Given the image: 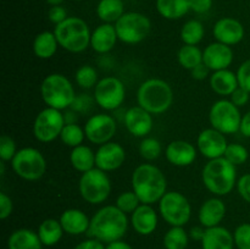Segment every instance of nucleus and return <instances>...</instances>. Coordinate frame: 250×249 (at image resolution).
<instances>
[{
	"label": "nucleus",
	"mask_w": 250,
	"mask_h": 249,
	"mask_svg": "<svg viewBox=\"0 0 250 249\" xmlns=\"http://www.w3.org/2000/svg\"><path fill=\"white\" fill-rule=\"evenodd\" d=\"M204 233H205V228H203V227H199V226H195L190 228L189 237L190 238L195 239V241L202 242L203 237H204Z\"/></svg>",
	"instance_id": "5fc2aeb1"
},
{
	"label": "nucleus",
	"mask_w": 250,
	"mask_h": 249,
	"mask_svg": "<svg viewBox=\"0 0 250 249\" xmlns=\"http://www.w3.org/2000/svg\"><path fill=\"white\" fill-rule=\"evenodd\" d=\"M49 5L51 6H58V5H61L63 2V0H45Z\"/></svg>",
	"instance_id": "4d7b16f0"
},
{
	"label": "nucleus",
	"mask_w": 250,
	"mask_h": 249,
	"mask_svg": "<svg viewBox=\"0 0 250 249\" xmlns=\"http://www.w3.org/2000/svg\"><path fill=\"white\" fill-rule=\"evenodd\" d=\"M59 45L70 53H82L90 45L89 26L80 17H67L54 29Z\"/></svg>",
	"instance_id": "39448f33"
},
{
	"label": "nucleus",
	"mask_w": 250,
	"mask_h": 249,
	"mask_svg": "<svg viewBox=\"0 0 250 249\" xmlns=\"http://www.w3.org/2000/svg\"><path fill=\"white\" fill-rule=\"evenodd\" d=\"M189 241L187 231L182 226H172L164 236L165 249H186Z\"/></svg>",
	"instance_id": "f704fd0d"
},
{
	"label": "nucleus",
	"mask_w": 250,
	"mask_h": 249,
	"mask_svg": "<svg viewBox=\"0 0 250 249\" xmlns=\"http://www.w3.org/2000/svg\"><path fill=\"white\" fill-rule=\"evenodd\" d=\"M84 138V128L80 127L77 124H66L60 134L61 142L71 148L81 145Z\"/></svg>",
	"instance_id": "c9c22d12"
},
{
	"label": "nucleus",
	"mask_w": 250,
	"mask_h": 249,
	"mask_svg": "<svg viewBox=\"0 0 250 249\" xmlns=\"http://www.w3.org/2000/svg\"><path fill=\"white\" fill-rule=\"evenodd\" d=\"M63 228L60 224V220L56 219H46L39 225L38 236L41 238L42 243L45 247L55 246L59 243L63 234Z\"/></svg>",
	"instance_id": "7c9ffc66"
},
{
	"label": "nucleus",
	"mask_w": 250,
	"mask_h": 249,
	"mask_svg": "<svg viewBox=\"0 0 250 249\" xmlns=\"http://www.w3.org/2000/svg\"><path fill=\"white\" fill-rule=\"evenodd\" d=\"M156 10L166 20L182 19L190 10V0H156Z\"/></svg>",
	"instance_id": "cd10ccee"
},
{
	"label": "nucleus",
	"mask_w": 250,
	"mask_h": 249,
	"mask_svg": "<svg viewBox=\"0 0 250 249\" xmlns=\"http://www.w3.org/2000/svg\"><path fill=\"white\" fill-rule=\"evenodd\" d=\"M167 189V180L159 167L153 164H142L132 173V190L142 204L160 202Z\"/></svg>",
	"instance_id": "f03ea898"
},
{
	"label": "nucleus",
	"mask_w": 250,
	"mask_h": 249,
	"mask_svg": "<svg viewBox=\"0 0 250 249\" xmlns=\"http://www.w3.org/2000/svg\"><path fill=\"white\" fill-rule=\"evenodd\" d=\"M59 46V42L56 39L54 32H42L34 38L33 42V51L34 55L39 59H50L56 53Z\"/></svg>",
	"instance_id": "c756f323"
},
{
	"label": "nucleus",
	"mask_w": 250,
	"mask_h": 249,
	"mask_svg": "<svg viewBox=\"0 0 250 249\" xmlns=\"http://www.w3.org/2000/svg\"><path fill=\"white\" fill-rule=\"evenodd\" d=\"M14 172L26 181H37L46 171V161L43 154L36 148H22L17 150L11 160Z\"/></svg>",
	"instance_id": "1a4fd4ad"
},
{
	"label": "nucleus",
	"mask_w": 250,
	"mask_h": 249,
	"mask_svg": "<svg viewBox=\"0 0 250 249\" xmlns=\"http://www.w3.org/2000/svg\"><path fill=\"white\" fill-rule=\"evenodd\" d=\"M117 39H119V37H117L115 24L103 23L92 32L90 46L97 53L106 54L114 49Z\"/></svg>",
	"instance_id": "5701e85b"
},
{
	"label": "nucleus",
	"mask_w": 250,
	"mask_h": 249,
	"mask_svg": "<svg viewBox=\"0 0 250 249\" xmlns=\"http://www.w3.org/2000/svg\"><path fill=\"white\" fill-rule=\"evenodd\" d=\"M9 249H43L38 232L28 228H20L12 232L7 239Z\"/></svg>",
	"instance_id": "bb28decb"
},
{
	"label": "nucleus",
	"mask_w": 250,
	"mask_h": 249,
	"mask_svg": "<svg viewBox=\"0 0 250 249\" xmlns=\"http://www.w3.org/2000/svg\"><path fill=\"white\" fill-rule=\"evenodd\" d=\"M161 151H163L161 143L158 139L151 137H146L139 144V154L146 161L156 160L161 155Z\"/></svg>",
	"instance_id": "4c0bfd02"
},
{
	"label": "nucleus",
	"mask_w": 250,
	"mask_h": 249,
	"mask_svg": "<svg viewBox=\"0 0 250 249\" xmlns=\"http://www.w3.org/2000/svg\"><path fill=\"white\" fill-rule=\"evenodd\" d=\"M73 249H106V246L98 239L89 238L78 243Z\"/></svg>",
	"instance_id": "8fccbe9b"
},
{
	"label": "nucleus",
	"mask_w": 250,
	"mask_h": 249,
	"mask_svg": "<svg viewBox=\"0 0 250 249\" xmlns=\"http://www.w3.org/2000/svg\"><path fill=\"white\" fill-rule=\"evenodd\" d=\"M209 121L212 128L224 134H233L239 131L242 115L239 107L231 100L221 99L214 103L209 111Z\"/></svg>",
	"instance_id": "9b49d317"
},
{
	"label": "nucleus",
	"mask_w": 250,
	"mask_h": 249,
	"mask_svg": "<svg viewBox=\"0 0 250 249\" xmlns=\"http://www.w3.org/2000/svg\"><path fill=\"white\" fill-rule=\"evenodd\" d=\"M4 171H5V164L4 161H0V175H4Z\"/></svg>",
	"instance_id": "13d9d810"
},
{
	"label": "nucleus",
	"mask_w": 250,
	"mask_h": 249,
	"mask_svg": "<svg viewBox=\"0 0 250 249\" xmlns=\"http://www.w3.org/2000/svg\"><path fill=\"white\" fill-rule=\"evenodd\" d=\"M241 133L244 137H248L250 138V111L247 112L244 116H242V122H241V128H239Z\"/></svg>",
	"instance_id": "603ef678"
},
{
	"label": "nucleus",
	"mask_w": 250,
	"mask_h": 249,
	"mask_svg": "<svg viewBox=\"0 0 250 249\" xmlns=\"http://www.w3.org/2000/svg\"><path fill=\"white\" fill-rule=\"evenodd\" d=\"M249 97H250V93L248 92V90H246L244 88H242V87L237 88V89L234 90L231 95H229V98H231V102L238 107L244 106V105L249 102Z\"/></svg>",
	"instance_id": "de8ad7c7"
},
{
	"label": "nucleus",
	"mask_w": 250,
	"mask_h": 249,
	"mask_svg": "<svg viewBox=\"0 0 250 249\" xmlns=\"http://www.w3.org/2000/svg\"><path fill=\"white\" fill-rule=\"evenodd\" d=\"M234 244L238 249H250V224H242L234 231Z\"/></svg>",
	"instance_id": "79ce46f5"
},
{
	"label": "nucleus",
	"mask_w": 250,
	"mask_h": 249,
	"mask_svg": "<svg viewBox=\"0 0 250 249\" xmlns=\"http://www.w3.org/2000/svg\"><path fill=\"white\" fill-rule=\"evenodd\" d=\"M203 62L214 72L227 70L233 62V50L229 45L215 42L209 44L203 51Z\"/></svg>",
	"instance_id": "f3484780"
},
{
	"label": "nucleus",
	"mask_w": 250,
	"mask_h": 249,
	"mask_svg": "<svg viewBox=\"0 0 250 249\" xmlns=\"http://www.w3.org/2000/svg\"><path fill=\"white\" fill-rule=\"evenodd\" d=\"M226 215V205L220 198H210L205 200L200 207L198 217L199 222L205 228L219 226Z\"/></svg>",
	"instance_id": "4be33fe9"
},
{
	"label": "nucleus",
	"mask_w": 250,
	"mask_h": 249,
	"mask_svg": "<svg viewBox=\"0 0 250 249\" xmlns=\"http://www.w3.org/2000/svg\"><path fill=\"white\" fill-rule=\"evenodd\" d=\"M216 42L226 45H236L244 38V27L238 20L232 17H224L215 23L212 29Z\"/></svg>",
	"instance_id": "a211bd4d"
},
{
	"label": "nucleus",
	"mask_w": 250,
	"mask_h": 249,
	"mask_svg": "<svg viewBox=\"0 0 250 249\" xmlns=\"http://www.w3.org/2000/svg\"><path fill=\"white\" fill-rule=\"evenodd\" d=\"M212 6V0H190V10L197 14H205Z\"/></svg>",
	"instance_id": "09e8293b"
},
{
	"label": "nucleus",
	"mask_w": 250,
	"mask_h": 249,
	"mask_svg": "<svg viewBox=\"0 0 250 249\" xmlns=\"http://www.w3.org/2000/svg\"><path fill=\"white\" fill-rule=\"evenodd\" d=\"M76 82L83 89H89L97 85V83L99 82L98 80V72L93 66L89 65H83L76 72Z\"/></svg>",
	"instance_id": "e433bc0d"
},
{
	"label": "nucleus",
	"mask_w": 250,
	"mask_h": 249,
	"mask_svg": "<svg viewBox=\"0 0 250 249\" xmlns=\"http://www.w3.org/2000/svg\"><path fill=\"white\" fill-rule=\"evenodd\" d=\"M166 159L173 166L186 167L197 159V149L187 141H173L166 148Z\"/></svg>",
	"instance_id": "aec40b11"
},
{
	"label": "nucleus",
	"mask_w": 250,
	"mask_h": 249,
	"mask_svg": "<svg viewBox=\"0 0 250 249\" xmlns=\"http://www.w3.org/2000/svg\"><path fill=\"white\" fill-rule=\"evenodd\" d=\"M141 200L137 197L136 193L133 190H127V192H122L121 194L117 197L116 199V207L119 208L121 211L125 214H132L137 208L141 205Z\"/></svg>",
	"instance_id": "58836bf2"
},
{
	"label": "nucleus",
	"mask_w": 250,
	"mask_h": 249,
	"mask_svg": "<svg viewBox=\"0 0 250 249\" xmlns=\"http://www.w3.org/2000/svg\"><path fill=\"white\" fill-rule=\"evenodd\" d=\"M227 145V139L224 133L215 128L203 129L197 139V146L199 153L204 158L212 160V159L222 158L225 155Z\"/></svg>",
	"instance_id": "2eb2a0df"
},
{
	"label": "nucleus",
	"mask_w": 250,
	"mask_h": 249,
	"mask_svg": "<svg viewBox=\"0 0 250 249\" xmlns=\"http://www.w3.org/2000/svg\"><path fill=\"white\" fill-rule=\"evenodd\" d=\"M161 217L171 226H185L192 215L189 200L180 192H166L159 202Z\"/></svg>",
	"instance_id": "9d476101"
},
{
	"label": "nucleus",
	"mask_w": 250,
	"mask_h": 249,
	"mask_svg": "<svg viewBox=\"0 0 250 249\" xmlns=\"http://www.w3.org/2000/svg\"><path fill=\"white\" fill-rule=\"evenodd\" d=\"M125 124L134 137H146L153 129V117L142 106H133L125 114Z\"/></svg>",
	"instance_id": "6ab92c4d"
},
{
	"label": "nucleus",
	"mask_w": 250,
	"mask_h": 249,
	"mask_svg": "<svg viewBox=\"0 0 250 249\" xmlns=\"http://www.w3.org/2000/svg\"><path fill=\"white\" fill-rule=\"evenodd\" d=\"M210 87L219 95H231L239 87L237 73L227 70L215 71L210 76Z\"/></svg>",
	"instance_id": "a878e982"
},
{
	"label": "nucleus",
	"mask_w": 250,
	"mask_h": 249,
	"mask_svg": "<svg viewBox=\"0 0 250 249\" xmlns=\"http://www.w3.org/2000/svg\"><path fill=\"white\" fill-rule=\"evenodd\" d=\"M70 161L72 167L78 172H87L95 166V153L87 145H81L72 148L70 154Z\"/></svg>",
	"instance_id": "c85d7f7f"
},
{
	"label": "nucleus",
	"mask_w": 250,
	"mask_h": 249,
	"mask_svg": "<svg viewBox=\"0 0 250 249\" xmlns=\"http://www.w3.org/2000/svg\"><path fill=\"white\" fill-rule=\"evenodd\" d=\"M126 98L124 82L116 77H104L94 87V99L102 109L111 111L121 106Z\"/></svg>",
	"instance_id": "ddd939ff"
},
{
	"label": "nucleus",
	"mask_w": 250,
	"mask_h": 249,
	"mask_svg": "<svg viewBox=\"0 0 250 249\" xmlns=\"http://www.w3.org/2000/svg\"><path fill=\"white\" fill-rule=\"evenodd\" d=\"M117 37L126 44H138L149 36L151 22L141 12H125L117 22H115Z\"/></svg>",
	"instance_id": "6e6552de"
},
{
	"label": "nucleus",
	"mask_w": 250,
	"mask_h": 249,
	"mask_svg": "<svg viewBox=\"0 0 250 249\" xmlns=\"http://www.w3.org/2000/svg\"><path fill=\"white\" fill-rule=\"evenodd\" d=\"M128 229L127 214L116 205H106L98 210L90 219V226L87 234L103 243L119 241Z\"/></svg>",
	"instance_id": "f257e3e1"
},
{
	"label": "nucleus",
	"mask_w": 250,
	"mask_h": 249,
	"mask_svg": "<svg viewBox=\"0 0 250 249\" xmlns=\"http://www.w3.org/2000/svg\"><path fill=\"white\" fill-rule=\"evenodd\" d=\"M72 1H82V0H72Z\"/></svg>",
	"instance_id": "bf43d9fd"
},
{
	"label": "nucleus",
	"mask_w": 250,
	"mask_h": 249,
	"mask_svg": "<svg viewBox=\"0 0 250 249\" xmlns=\"http://www.w3.org/2000/svg\"><path fill=\"white\" fill-rule=\"evenodd\" d=\"M81 197L89 204H102L111 193V182L105 171L94 167L82 173L78 183Z\"/></svg>",
	"instance_id": "0eeeda50"
},
{
	"label": "nucleus",
	"mask_w": 250,
	"mask_h": 249,
	"mask_svg": "<svg viewBox=\"0 0 250 249\" xmlns=\"http://www.w3.org/2000/svg\"><path fill=\"white\" fill-rule=\"evenodd\" d=\"M125 14L122 0H100L97 5V15L104 23H112Z\"/></svg>",
	"instance_id": "2f4dec72"
},
{
	"label": "nucleus",
	"mask_w": 250,
	"mask_h": 249,
	"mask_svg": "<svg viewBox=\"0 0 250 249\" xmlns=\"http://www.w3.org/2000/svg\"><path fill=\"white\" fill-rule=\"evenodd\" d=\"M88 100L89 99L85 97V94H82L81 97L76 98L75 102H73V104L71 105V106H72V109L76 110V111H83V110L87 107Z\"/></svg>",
	"instance_id": "864d4df0"
},
{
	"label": "nucleus",
	"mask_w": 250,
	"mask_h": 249,
	"mask_svg": "<svg viewBox=\"0 0 250 249\" xmlns=\"http://www.w3.org/2000/svg\"><path fill=\"white\" fill-rule=\"evenodd\" d=\"M209 67L208 66H205V63H200V65H198L197 67L193 68L192 71H190V75H192V77L194 78V80H198V81H203L205 80V78L209 76Z\"/></svg>",
	"instance_id": "3c124183"
},
{
	"label": "nucleus",
	"mask_w": 250,
	"mask_h": 249,
	"mask_svg": "<svg viewBox=\"0 0 250 249\" xmlns=\"http://www.w3.org/2000/svg\"><path fill=\"white\" fill-rule=\"evenodd\" d=\"M131 224L137 233L149 236L158 227V214L151 205L141 204L132 212Z\"/></svg>",
	"instance_id": "412c9836"
},
{
	"label": "nucleus",
	"mask_w": 250,
	"mask_h": 249,
	"mask_svg": "<svg viewBox=\"0 0 250 249\" xmlns=\"http://www.w3.org/2000/svg\"><path fill=\"white\" fill-rule=\"evenodd\" d=\"M205 34L204 26L198 20H189L181 29V39L187 45H197L203 41Z\"/></svg>",
	"instance_id": "72a5a7b5"
},
{
	"label": "nucleus",
	"mask_w": 250,
	"mask_h": 249,
	"mask_svg": "<svg viewBox=\"0 0 250 249\" xmlns=\"http://www.w3.org/2000/svg\"><path fill=\"white\" fill-rule=\"evenodd\" d=\"M237 78H238L239 87L244 88L250 93V59L239 66L237 71Z\"/></svg>",
	"instance_id": "37998d69"
},
{
	"label": "nucleus",
	"mask_w": 250,
	"mask_h": 249,
	"mask_svg": "<svg viewBox=\"0 0 250 249\" xmlns=\"http://www.w3.org/2000/svg\"><path fill=\"white\" fill-rule=\"evenodd\" d=\"M203 183L215 195H227L237 185V170L225 156L212 159L205 164L202 172Z\"/></svg>",
	"instance_id": "7ed1b4c3"
},
{
	"label": "nucleus",
	"mask_w": 250,
	"mask_h": 249,
	"mask_svg": "<svg viewBox=\"0 0 250 249\" xmlns=\"http://www.w3.org/2000/svg\"><path fill=\"white\" fill-rule=\"evenodd\" d=\"M106 249H132V247L129 246L128 243H126V242L122 241V239H119V241L107 243Z\"/></svg>",
	"instance_id": "6e6d98bb"
},
{
	"label": "nucleus",
	"mask_w": 250,
	"mask_h": 249,
	"mask_svg": "<svg viewBox=\"0 0 250 249\" xmlns=\"http://www.w3.org/2000/svg\"><path fill=\"white\" fill-rule=\"evenodd\" d=\"M177 59L180 65L186 70L192 71L198 65L203 63V51L197 45H185L178 50Z\"/></svg>",
	"instance_id": "473e14b6"
},
{
	"label": "nucleus",
	"mask_w": 250,
	"mask_h": 249,
	"mask_svg": "<svg viewBox=\"0 0 250 249\" xmlns=\"http://www.w3.org/2000/svg\"><path fill=\"white\" fill-rule=\"evenodd\" d=\"M225 158L229 161L231 164H233L234 166L242 165V164L246 163L248 160L249 153L247 150V148L242 144L238 143H231L227 145L226 151H225Z\"/></svg>",
	"instance_id": "ea45409f"
},
{
	"label": "nucleus",
	"mask_w": 250,
	"mask_h": 249,
	"mask_svg": "<svg viewBox=\"0 0 250 249\" xmlns=\"http://www.w3.org/2000/svg\"><path fill=\"white\" fill-rule=\"evenodd\" d=\"M48 17L50 20V22H53L54 24H59L61 22L65 21L67 19V12H66L65 7H62L61 5L58 6H51L50 10L48 12Z\"/></svg>",
	"instance_id": "49530a36"
},
{
	"label": "nucleus",
	"mask_w": 250,
	"mask_h": 249,
	"mask_svg": "<svg viewBox=\"0 0 250 249\" xmlns=\"http://www.w3.org/2000/svg\"><path fill=\"white\" fill-rule=\"evenodd\" d=\"M126 160V151L121 144L107 142L102 144L95 151V166L100 170L109 172L121 167Z\"/></svg>",
	"instance_id": "dca6fc26"
},
{
	"label": "nucleus",
	"mask_w": 250,
	"mask_h": 249,
	"mask_svg": "<svg viewBox=\"0 0 250 249\" xmlns=\"http://www.w3.org/2000/svg\"><path fill=\"white\" fill-rule=\"evenodd\" d=\"M12 200L6 193H0V219L5 220L12 214Z\"/></svg>",
	"instance_id": "a18cd8bd"
},
{
	"label": "nucleus",
	"mask_w": 250,
	"mask_h": 249,
	"mask_svg": "<svg viewBox=\"0 0 250 249\" xmlns=\"http://www.w3.org/2000/svg\"><path fill=\"white\" fill-rule=\"evenodd\" d=\"M137 102L139 106L146 109L151 115L164 114L172 105V88L164 80L159 78L146 80L139 85L137 92Z\"/></svg>",
	"instance_id": "20e7f679"
},
{
	"label": "nucleus",
	"mask_w": 250,
	"mask_h": 249,
	"mask_svg": "<svg viewBox=\"0 0 250 249\" xmlns=\"http://www.w3.org/2000/svg\"><path fill=\"white\" fill-rule=\"evenodd\" d=\"M60 224L63 231L72 236L87 233L90 226V219L80 209H67L61 214Z\"/></svg>",
	"instance_id": "b1692460"
},
{
	"label": "nucleus",
	"mask_w": 250,
	"mask_h": 249,
	"mask_svg": "<svg viewBox=\"0 0 250 249\" xmlns=\"http://www.w3.org/2000/svg\"><path fill=\"white\" fill-rule=\"evenodd\" d=\"M43 102L49 107L63 110L70 107L76 99L75 88L66 76L51 73L46 76L41 85Z\"/></svg>",
	"instance_id": "423d86ee"
},
{
	"label": "nucleus",
	"mask_w": 250,
	"mask_h": 249,
	"mask_svg": "<svg viewBox=\"0 0 250 249\" xmlns=\"http://www.w3.org/2000/svg\"><path fill=\"white\" fill-rule=\"evenodd\" d=\"M237 190L246 202L250 203V173H246L237 181Z\"/></svg>",
	"instance_id": "c03bdc74"
},
{
	"label": "nucleus",
	"mask_w": 250,
	"mask_h": 249,
	"mask_svg": "<svg viewBox=\"0 0 250 249\" xmlns=\"http://www.w3.org/2000/svg\"><path fill=\"white\" fill-rule=\"evenodd\" d=\"M16 153V143L14 139L7 134H2L0 137V159L2 161H10Z\"/></svg>",
	"instance_id": "a19ab883"
},
{
	"label": "nucleus",
	"mask_w": 250,
	"mask_h": 249,
	"mask_svg": "<svg viewBox=\"0 0 250 249\" xmlns=\"http://www.w3.org/2000/svg\"><path fill=\"white\" fill-rule=\"evenodd\" d=\"M117 131L116 121L106 114L93 115L84 124L85 138L93 144H105L111 142Z\"/></svg>",
	"instance_id": "4468645a"
},
{
	"label": "nucleus",
	"mask_w": 250,
	"mask_h": 249,
	"mask_svg": "<svg viewBox=\"0 0 250 249\" xmlns=\"http://www.w3.org/2000/svg\"><path fill=\"white\" fill-rule=\"evenodd\" d=\"M234 237L227 228L221 226L205 228L202 239L203 249H233Z\"/></svg>",
	"instance_id": "393cba45"
},
{
	"label": "nucleus",
	"mask_w": 250,
	"mask_h": 249,
	"mask_svg": "<svg viewBox=\"0 0 250 249\" xmlns=\"http://www.w3.org/2000/svg\"><path fill=\"white\" fill-rule=\"evenodd\" d=\"M65 124V116L61 114V110L48 106L37 115L33 124V134L37 141L50 143L60 137Z\"/></svg>",
	"instance_id": "f8f14e48"
}]
</instances>
